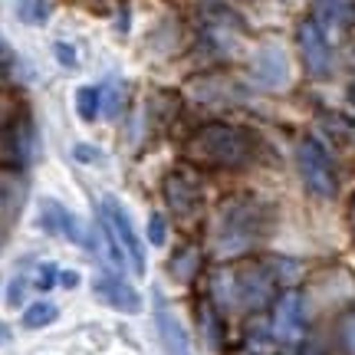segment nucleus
Wrapping results in <instances>:
<instances>
[{
  "label": "nucleus",
  "mask_w": 355,
  "mask_h": 355,
  "mask_svg": "<svg viewBox=\"0 0 355 355\" xmlns=\"http://www.w3.org/2000/svg\"><path fill=\"white\" fill-rule=\"evenodd\" d=\"M266 227H270V214L266 204L250 198V194H234L217 207L214 214V250L224 260L243 257L263 241Z\"/></svg>",
  "instance_id": "obj_1"
},
{
  "label": "nucleus",
  "mask_w": 355,
  "mask_h": 355,
  "mask_svg": "<svg viewBox=\"0 0 355 355\" xmlns=\"http://www.w3.org/2000/svg\"><path fill=\"white\" fill-rule=\"evenodd\" d=\"M191 165L211 168V171H237L247 168L257 155V139L241 125L227 122H207L184 145Z\"/></svg>",
  "instance_id": "obj_2"
},
{
  "label": "nucleus",
  "mask_w": 355,
  "mask_h": 355,
  "mask_svg": "<svg viewBox=\"0 0 355 355\" xmlns=\"http://www.w3.org/2000/svg\"><path fill=\"white\" fill-rule=\"evenodd\" d=\"M277 296V277L263 263H237L217 270L211 283V303L217 309H241V313H260L273 306Z\"/></svg>",
  "instance_id": "obj_3"
},
{
  "label": "nucleus",
  "mask_w": 355,
  "mask_h": 355,
  "mask_svg": "<svg viewBox=\"0 0 355 355\" xmlns=\"http://www.w3.org/2000/svg\"><path fill=\"white\" fill-rule=\"evenodd\" d=\"M296 168H300V178H303L309 194H316L322 201H332L339 194L336 165H332L329 152L316 139H300V145H296Z\"/></svg>",
  "instance_id": "obj_4"
},
{
  "label": "nucleus",
  "mask_w": 355,
  "mask_h": 355,
  "mask_svg": "<svg viewBox=\"0 0 355 355\" xmlns=\"http://www.w3.org/2000/svg\"><path fill=\"white\" fill-rule=\"evenodd\" d=\"M296 43H300V56H303L309 76L326 79L332 73V50H329V37H326V26L319 24L316 17H303L296 26Z\"/></svg>",
  "instance_id": "obj_5"
},
{
  "label": "nucleus",
  "mask_w": 355,
  "mask_h": 355,
  "mask_svg": "<svg viewBox=\"0 0 355 355\" xmlns=\"http://www.w3.org/2000/svg\"><path fill=\"white\" fill-rule=\"evenodd\" d=\"M102 220L109 224V230L115 234L119 247L125 250L128 266L141 277V273H145V266H148V260H145V247H141V237H139V230H135V224H132L128 211L115 201V198H102Z\"/></svg>",
  "instance_id": "obj_6"
},
{
  "label": "nucleus",
  "mask_w": 355,
  "mask_h": 355,
  "mask_svg": "<svg viewBox=\"0 0 355 355\" xmlns=\"http://www.w3.org/2000/svg\"><path fill=\"white\" fill-rule=\"evenodd\" d=\"M165 204L171 207V214L181 217V220H191V217L201 214V204H204V191L198 175H191L188 168H178L171 175H165Z\"/></svg>",
  "instance_id": "obj_7"
},
{
  "label": "nucleus",
  "mask_w": 355,
  "mask_h": 355,
  "mask_svg": "<svg viewBox=\"0 0 355 355\" xmlns=\"http://www.w3.org/2000/svg\"><path fill=\"white\" fill-rule=\"evenodd\" d=\"M273 336L283 343H300L306 336V303L296 290L283 293L279 300H273Z\"/></svg>",
  "instance_id": "obj_8"
},
{
  "label": "nucleus",
  "mask_w": 355,
  "mask_h": 355,
  "mask_svg": "<svg viewBox=\"0 0 355 355\" xmlns=\"http://www.w3.org/2000/svg\"><path fill=\"white\" fill-rule=\"evenodd\" d=\"M92 293H96V300L105 303L109 309H119V313H128V316L141 313L139 290H132L119 273H99V277L92 279Z\"/></svg>",
  "instance_id": "obj_9"
},
{
  "label": "nucleus",
  "mask_w": 355,
  "mask_h": 355,
  "mask_svg": "<svg viewBox=\"0 0 355 355\" xmlns=\"http://www.w3.org/2000/svg\"><path fill=\"white\" fill-rule=\"evenodd\" d=\"M155 326H158V339H162L168 355H191L188 329L181 326V319L168 309V303L162 296L155 300Z\"/></svg>",
  "instance_id": "obj_10"
},
{
  "label": "nucleus",
  "mask_w": 355,
  "mask_h": 355,
  "mask_svg": "<svg viewBox=\"0 0 355 355\" xmlns=\"http://www.w3.org/2000/svg\"><path fill=\"white\" fill-rule=\"evenodd\" d=\"M40 224H43V230H50L56 237H66V241H73V243H89L86 234H83V224L76 220V214L66 211L60 201L40 204Z\"/></svg>",
  "instance_id": "obj_11"
},
{
  "label": "nucleus",
  "mask_w": 355,
  "mask_h": 355,
  "mask_svg": "<svg viewBox=\"0 0 355 355\" xmlns=\"http://www.w3.org/2000/svg\"><path fill=\"white\" fill-rule=\"evenodd\" d=\"M20 204H24V184H20V178L0 171V224H10L13 217L20 214Z\"/></svg>",
  "instance_id": "obj_12"
},
{
  "label": "nucleus",
  "mask_w": 355,
  "mask_h": 355,
  "mask_svg": "<svg viewBox=\"0 0 355 355\" xmlns=\"http://www.w3.org/2000/svg\"><path fill=\"white\" fill-rule=\"evenodd\" d=\"M168 270H171V277L181 279V283L194 279V273L201 270V250H198L194 243H184V247H181V250H178L175 257H171Z\"/></svg>",
  "instance_id": "obj_13"
},
{
  "label": "nucleus",
  "mask_w": 355,
  "mask_h": 355,
  "mask_svg": "<svg viewBox=\"0 0 355 355\" xmlns=\"http://www.w3.org/2000/svg\"><path fill=\"white\" fill-rule=\"evenodd\" d=\"M201 332L204 339H207V345L214 349V352H220L224 349V326H220V309H217L211 300L207 303H201Z\"/></svg>",
  "instance_id": "obj_14"
},
{
  "label": "nucleus",
  "mask_w": 355,
  "mask_h": 355,
  "mask_svg": "<svg viewBox=\"0 0 355 355\" xmlns=\"http://www.w3.org/2000/svg\"><path fill=\"white\" fill-rule=\"evenodd\" d=\"M56 316H60V309H56L53 300H33L24 309V326L26 329H46V326L56 322Z\"/></svg>",
  "instance_id": "obj_15"
},
{
  "label": "nucleus",
  "mask_w": 355,
  "mask_h": 355,
  "mask_svg": "<svg viewBox=\"0 0 355 355\" xmlns=\"http://www.w3.org/2000/svg\"><path fill=\"white\" fill-rule=\"evenodd\" d=\"M76 112L83 122H96L102 112V89L99 86H79L76 89Z\"/></svg>",
  "instance_id": "obj_16"
},
{
  "label": "nucleus",
  "mask_w": 355,
  "mask_h": 355,
  "mask_svg": "<svg viewBox=\"0 0 355 355\" xmlns=\"http://www.w3.org/2000/svg\"><path fill=\"white\" fill-rule=\"evenodd\" d=\"M50 10H53L50 0H17V17L33 26L46 24V20H50Z\"/></svg>",
  "instance_id": "obj_17"
},
{
  "label": "nucleus",
  "mask_w": 355,
  "mask_h": 355,
  "mask_svg": "<svg viewBox=\"0 0 355 355\" xmlns=\"http://www.w3.org/2000/svg\"><path fill=\"white\" fill-rule=\"evenodd\" d=\"M33 283H37V290H53V286H56V283H60V266H53V263H43L37 270V279H33Z\"/></svg>",
  "instance_id": "obj_18"
},
{
  "label": "nucleus",
  "mask_w": 355,
  "mask_h": 355,
  "mask_svg": "<svg viewBox=\"0 0 355 355\" xmlns=\"http://www.w3.org/2000/svg\"><path fill=\"white\" fill-rule=\"evenodd\" d=\"M148 241H152L155 247H162V243L168 241V220L162 214H152V217H148Z\"/></svg>",
  "instance_id": "obj_19"
},
{
  "label": "nucleus",
  "mask_w": 355,
  "mask_h": 355,
  "mask_svg": "<svg viewBox=\"0 0 355 355\" xmlns=\"http://www.w3.org/2000/svg\"><path fill=\"white\" fill-rule=\"evenodd\" d=\"M53 50H56V60H60L63 66H76V50H73L69 43H56Z\"/></svg>",
  "instance_id": "obj_20"
},
{
  "label": "nucleus",
  "mask_w": 355,
  "mask_h": 355,
  "mask_svg": "<svg viewBox=\"0 0 355 355\" xmlns=\"http://www.w3.org/2000/svg\"><path fill=\"white\" fill-rule=\"evenodd\" d=\"M76 158L79 162H99V148H92V145H76Z\"/></svg>",
  "instance_id": "obj_21"
},
{
  "label": "nucleus",
  "mask_w": 355,
  "mask_h": 355,
  "mask_svg": "<svg viewBox=\"0 0 355 355\" xmlns=\"http://www.w3.org/2000/svg\"><path fill=\"white\" fill-rule=\"evenodd\" d=\"M60 283H63V286H76L79 273H76V270H60Z\"/></svg>",
  "instance_id": "obj_22"
},
{
  "label": "nucleus",
  "mask_w": 355,
  "mask_h": 355,
  "mask_svg": "<svg viewBox=\"0 0 355 355\" xmlns=\"http://www.w3.org/2000/svg\"><path fill=\"white\" fill-rule=\"evenodd\" d=\"M3 83H7V66L0 63V86H3Z\"/></svg>",
  "instance_id": "obj_23"
},
{
  "label": "nucleus",
  "mask_w": 355,
  "mask_h": 355,
  "mask_svg": "<svg viewBox=\"0 0 355 355\" xmlns=\"http://www.w3.org/2000/svg\"><path fill=\"white\" fill-rule=\"evenodd\" d=\"M273 355H296L293 349H279V352H273Z\"/></svg>",
  "instance_id": "obj_24"
},
{
  "label": "nucleus",
  "mask_w": 355,
  "mask_h": 355,
  "mask_svg": "<svg viewBox=\"0 0 355 355\" xmlns=\"http://www.w3.org/2000/svg\"><path fill=\"white\" fill-rule=\"evenodd\" d=\"M3 339H7V329H3V322H0V343H3Z\"/></svg>",
  "instance_id": "obj_25"
}]
</instances>
